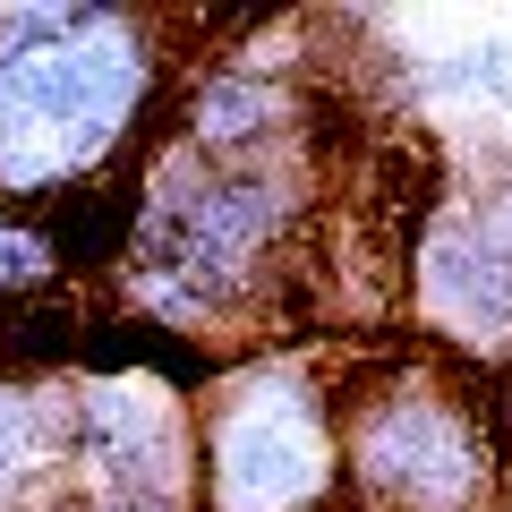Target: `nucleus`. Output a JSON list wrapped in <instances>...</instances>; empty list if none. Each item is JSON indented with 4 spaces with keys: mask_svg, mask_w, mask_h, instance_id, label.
<instances>
[{
    "mask_svg": "<svg viewBox=\"0 0 512 512\" xmlns=\"http://www.w3.org/2000/svg\"><path fill=\"white\" fill-rule=\"evenodd\" d=\"M308 18L231 26L222 43H197L180 69L163 137L197 163H282V154H325V69L299 52Z\"/></svg>",
    "mask_w": 512,
    "mask_h": 512,
    "instance_id": "39448f33",
    "label": "nucleus"
},
{
    "mask_svg": "<svg viewBox=\"0 0 512 512\" xmlns=\"http://www.w3.org/2000/svg\"><path fill=\"white\" fill-rule=\"evenodd\" d=\"M453 188L470 197V214H478V222H487V231L512 248V154H487V163H470Z\"/></svg>",
    "mask_w": 512,
    "mask_h": 512,
    "instance_id": "9d476101",
    "label": "nucleus"
},
{
    "mask_svg": "<svg viewBox=\"0 0 512 512\" xmlns=\"http://www.w3.org/2000/svg\"><path fill=\"white\" fill-rule=\"evenodd\" d=\"M427 94H453V103H495L512 111V43H470V52H444L419 69Z\"/></svg>",
    "mask_w": 512,
    "mask_h": 512,
    "instance_id": "1a4fd4ad",
    "label": "nucleus"
},
{
    "mask_svg": "<svg viewBox=\"0 0 512 512\" xmlns=\"http://www.w3.org/2000/svg\"><path fill=\"white\" fill-rule=\"evenodd\" d=\"M69 487L52 512H197V393L163 367L69 376Z\"/></svg>",
    "mask_w": 512,
    "mask_h": 512,
    "instance_id": "423d86ee",
    "label": "nucleus"
},
{
    "mask_svg": "<svg viewBox=\"0 0 512 512\" xmlns=\"http://www.w3.org/2000/svg\"><path fill=\"white\" fill-rule=\"evenodd\" d=\"M325 231H333V163H197L188 146L154 137L128 171V231L111 256V299L146 333L188 342L197 359L231 367L274 350L325 299Z\"/></svg>",
    "mask_w": 512,
    "mask_h": 512,
    "instance_id": "f257e3e1",
    "label": "nucleus"
},
{
    "mask_svg": "<svg viewBox=\"0 0 512 512\" xmlns=\"http://www.w3.org/2000/svg\"><path fill=\"white\" fill-rule=\"evenodd\" d=\"M197 512H342V359L248 350L197 384Z\"/></svg>",
    "mask_w": 512,
    "mask_h": 512,
    "instance_id": "20e7f679",
    "label": "nucleus"
},
{
    "mask_svg": "<svg viewBox=\"0 0 512 512\" xmlns=\"http://www.w3.org/2000/svg\"><path fill=\"white\" fill-rule=\"evenodd\" d=\"M342 512H512L495 376L427 342L342 359Z\"/></svg>",
    "mask_w": 512,
    "mask_h": 512,
    "instance_id": "7ed1b4c3",
    "label": "nucleus"
},
{
    "mask_svg": "<svg viewBox=\"0 0 512 512\" xmlns=\"http://www.w3.org/2000/svg\"><path fill=\"white\" fill-rule=\"evenodd\" d=\"M69 367H0V512H52L69 487Z\"/></svg>",
    "mask_w": 512,
    "mask_h": 512,
    "instance_id": "6e6552de",
    "label": "nucleus"
},
{
    "mask_svg": "<svg viewBox=\"0 0 512 512\" xmlns=\"http://www.w3.org/2000/svg\"><path fill=\"white\" fill-rule=\"evenodd\" d=\"M180 35L146 0H0V214H69L154 154L180 94Z\"/></svg>",
    "mask_w": 512,
    "mask_h": 512,
    "instance_id": "f03ea898",
    "label": "nucleus"
},
{
    "mask_svg": "<svg viewBox=\"0 0 512 512\" xmlns=\"http://www.w3.org/2000/svg\"><path fill=\"white\" fill-rule=\"evenodd\" d=\"M402 316L410 342L504 376L512 367V248L470 214L461 188H436L402 239Z\"/></svg>",
    "mask_w": 512,
    "mask_h": 512,
    "instance_id": "0eeeda50",
    "label": "nucleus"
}]
</instances>
